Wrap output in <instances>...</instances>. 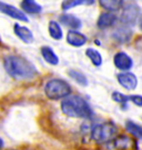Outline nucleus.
Wrapping results in <instances>:
<instances>
[{"instance_id":"obj_6","label":"nucleus","mask_w":142,"mask_h":150,"mask_svg":"<svg viewBox=\"0 0 142 150\" xmlns=\"http://www.w3.org/2000/svg\"><path fill=\"white\" fill-rule=\"evenodd\" d=\"M113 64L116 68L121 70L122 72H126L133 67V59L124 51H119L113 57Z\"/></svg>"},{"instance_id":"obj_8","label":"nucleus","mask_w":142,"mask_h":150,"mask_svg":"<svg viewBox=\"0 0 142 150\" xmlns=\"http://www.w3.org/2000/svg\"><path fill=\"white\" fill-rule=\"evenodd\" d=\"M0 11L2 13H5V15H8V16L15 18L17 20H21V21H26V22L29 21L28 17L26 16V13L23 11L19 10L15 6L8 5V4H5L2 1H0Z\"/></svg>"},{"instance_id":"obj_3","label":"nucleus","mask_w":142,"mask_h":150,"mask_svg":"<svg viewBox=\"0 0 142 150\" xmlns=\"http://www.w3.org/2000/svg\"><path fill=\"white\" fill-rule=\"evenodd\" d=\"M45 93L51 100H59L64 99L66 97L70 96L71 87L67 81L62 79L54 78L49 80L45 86Z\"/></svg>"},{"instance_id":"obj_12","label":"nucleus","mask_w":142,"mask_h":150,"mask_svg":"<svg viewBox=\"0 0 142 150\" xmlns=\"http://www.w3.org/2000/svg\"><path fill=\"white\" fill-rule=\"evenodd\" d=\"M88 38L83 33L77 31V30H69L67 33V42L73 47H81L87 42Z\"/></svg>"},{"instance_id":"obj_10","label":"nucleus","mask_w":142,"mask_h":150,"mask_svg":"<svg viewBox=\"0 0 142 150\" xmlns=\"http://www.w3.org/2000/svg\"><path fill=\"white\" fill-rule=\"evenodd\" d=\"M132 35H133V31H132L131 28L121 25L120 27H118L116 30H114L112 37H113V39L116 40L117 42L126 43L131 40Z\"/></svg>"},{"instance_id":"obj_15","label":"nucleus","mask_w":142,"mask_h":150,"mask_svg":"<svg viewBox=\"0 0 142 150\" xmlns=\"http://www.w3.org/2000/svg\"><path fill=\"white\" fill-rule=\"evenodd\" d=\"M41 54L43 57V59L47 61L49 64H52V66H57L59 64V58L57 54L53 51L52 49L48 46H43L41 48Z\"/></svg>"},{"instance_id":"obj_14","label":"nucleus","mask_w":142,"mask_h":150,"mask_svg":"<svg viewBox=\"0 0 142 150\" xmlns=\"http://www.w3.org/2000/svg\"><path fill=\"white\" fill-rule=\"evenodd\" d=\"M13 28H15V33H16L18 37L20 38L23 42H26V43L33 42L35 38H33V35H32V32L30 31V29H29V28L22 27V26L18 25V23H16Z\"/></svg>"},{"instance_id":"obj_1","label":"nucleus","mask_w":142,"mask_h":150,"mask_svg":"<svg viewBox=\"0 0 142 150\" xmlns=\"http://www.w3.org/2000/svg\"><path fill=\"white\" fill-rule=\"evenodd\" d=\"M4 64L7 72L15 79H32L38 76L35 64L21 56H9Z\"/></svg>"},{"instance_id":"obj_4","label":"nucleus","mask_w":142,"mask_h":150,"mask_svg":"<svg viewBox=\"0 0 142 150\" xmlns=\"http://www.w3.org/2000/svg\"><path fill=\"white\" fill-rule=\"evenodd\" d=\"M118 132L116 123L108 121V122H101L95 125L91 130V138L95 142L103 144L108 142L110 140H113L116 138V134Z\"/></svg>"},{"instance_id":"obj_16","label":"nucleus","mask_w":142,"mask_h":150,"mask_svg":"<svg viewBox=\"0 0 142 150\" xmlns=\"http://www.w3.org/2000/svg\"><path fill=\"white\" fill-rule=\"evenodd\" d=\"M99 4L105 10L117 11L124 6V1H122V0H100Z\"/></svg>"},{"instance_id":"obj_26","label":"nucleus","mask_w":142,"mask_h":150,"mask_svg":"<svg viewBox=\"0 0 142 150\" xmlns=\"http://www.w3.org/2000/svg\"><path fill=\"white\" fill-rule=\"evenodd\" d=\"M2 147H4V140L0 138V149H1Z\"/></svg>"},{"instance_id":"obj_21","label":"nucleus","mask_w":142,"mask_h":150,"mask_svg":"<svg viewBox=\"0 0 142 150\" xmlns=\"http://www.w3.org/2000/svg\"><path fill=\"white\" fill-rule=\"evenodd\" d=\"M69 76H70L77 83H79L80 86H82V87L88 86V79H87V77H85L82 72L71 69V70H69Z\"/></svg>"},{"instance_id":"obj_13","label":"nucleus","mask_w":142,"mask_h":150,"mask_svg":"<svg viewBox=\"0 0 142 150\" xmlns=\"http://www.w3.org/2000/svg\"><path fill=\"white\" fill-rule=\"evenodd\" d=\"M60 22L62 23L63 26L70 28L72 30H76V29H80L82 27V22L80 20L78 17H76L74 15H71V13H64L60 17Z\"/></svg>"},{"instance_id":"obj_7","label":"nucleus","mask_w":142,"mask_h":150,"mask_svg":"<svg viewBox=\"0 0 142 150\" xmlns=\"http://www.w3.org/2000/svg\"><path fill=\"white\" fill-rule=\"evenodd\" d=\"M117 80L119 82V85L123 87L126 90H134L138 86V78L134 74H132L130 71L121 72L118 74L117 76Z\"/></svg>"},{"instance_id":"obj_17","label":"nucleus","mask_w":142,"mask_h":150,"mask_svg":"<svg viewBox=\"0 0 142 150\" xmlns=\"http://www.w3.org/2000/svg\"><path fill=\"white\" fill-rule=\"evenodd\" d=\"M126 130L129 134L136 137L138 139H142V126L136 123L132 120H126Z\"/></svg>"},{"instance_id":"obj_9","label":"nucleus","mask_w":142,"mask_h":150,"mask_svg":"<svg viewBox=\"0 0 142 150\" xmlns=\"http://www.w3.org/2000/svg\"><path fill=\"white\" fill-rule=\"evenodd\" d=\"M136 141L133 140V138L122 134V136H118L113 139L112 146L114 150H133V148L136 147Z\"/></svg>"},{"instance_id":"obj_24","label":"nucleus","mask_w":142,"mask_h":150,"mask_svg":"<svg viewBox=\"0 0 142 150\" xmlns=\"http://www.w3.org/2000/svg\"><path fill=\"white\" fill-rule=\"evenodd\" d=\"M130 101H132L138 107H142V96L141 95H132L130 96Z\"/></svg>"},{"instance_id":"obj_23","label":"nucleus","mask_w":142,"mask_h":150,"mask_svg":"<svg viewBox=\"0 0 142 150\" xmlns=\"http://www.w3.org/2000/svg\"><path fill=\"white\" fill-rule=\"evenodd\" d=\"M111 98L114 102H118L122 105V107H126V103L130 101V96H126V95H123L122 92H119V91H113L112 95H111Z\"/></svg>"},{"instance_id":"obj_2","label":"nucleus","mask_w":142,"mask_h":150,"mask_svg":"<svg viewBox=\"0 0 142 150\" xmlns=\"http://www.w3.org/2000/svg\"><path fill=\"white\" fill-rule=\"evenodd\" d=\"M61 111L71 118H91L93 111L88 101L78 95H70L61 101Z\"/></svg>"},{"instance_id":"obj_5","label":"nucleus","mask_w":142,"mask_h":150,"mask_svg":"<svg viewBox=\"0 0 142 150\" xmlns=\"http://www.w3.org/2000/svg\"><path fill=\"white\" fill-rule=\"evenodd\" d=\"M140 16H141V8L139 7L138 4L131 2V4L123 6V10L120 16L121 25L130 28L133 27L139 20Z\"/></svg>"},{"instance_id":"obj_19","label":"nucleus","mask_w":142,"mask_h":150,"mask_svg":"<svg viewBox=\"0 0 142 150\" xmlns=\"http://www.w3.org/2000/svg\"><path fill=\"white\" fill-rule=\"evenodd\" d=\"M48 31H49V35H50L54 40H60V39H62V36H63L62 29H61L60 25H59L57 21L49 22Z\"/></svg>"},{"instance_id":"obj_18","label":"nucleus","mask_w":142,"mask_h":150,"mask_svg":"<svg viewBox=\"0 0 142 150\" xmlns=\"http://www.w3.org/2000/svg\"><path fill=\"white\" fill-rule=\"evenodd\" d=\"M21 7L23 11H26L28 13H40L42 11V7L36 1L32 0H25L21 2Z\"/></svg>"},{"instance_id":"obj_20","label":"nucleus","mask_w":142,"mask_h":150,"mask_svg":"<svg viewBox=\"0 0 142 150\" xmlns=\"http://www.w3.org/2000/svg\"><path fill=\"white\" fill-rule=\"evenodd\" d=\"M85 54H87V57L91 60V62L93 64V66L100 67L101 64H102V56H101V54L97 49L88 48L85 50Z\"/></svg>"},{"instance_id":"obj_25","label":"nucleus","mask_w":142,"mask_h":150,"mask_svg":"<svg viewBox=\"0 0 142 150\" xmlns=\"http://www.w3.org/2000/svg\"><path fill=\"white\" fill-rule=\"evenodd\" d=\"M139 27H140V29L142 30V17L139 18Z\"/></svg>"},{"instance_id":"obj_22","label":"nucleus","mask_w":142,"mask_h":150,"mask_svg":"<svg viewBox=\"0 0 142 150\" xmlns=\"http://www.w3.org/2000/svg\"><path fill=\"white\" fill-rule=\"evenodd\" d=\"M95 1L93 0H90V1H87V0H72V1H63L61 7H62L63 11H67L73 7H77V6H81V5H92L95 4Z\"/></svg>"},{"instance_id":"obj_11","label":"nucleus","mask_w":142,"mask_h":150,"mask_svg":"<svg viewBox=\"0 0 142 150\" xmlns=\"http://www.w3.org/2000/svg\"><path fill=\"white\" fill-rule=\"evenodd\" d=\"M117 20H118V17L114 12H103L98 18L97 26L100 29H107V28L113 27L117 23Z\"/></svg>"}]
</instances>
